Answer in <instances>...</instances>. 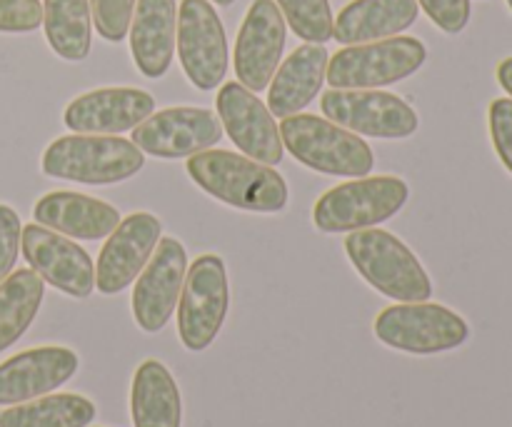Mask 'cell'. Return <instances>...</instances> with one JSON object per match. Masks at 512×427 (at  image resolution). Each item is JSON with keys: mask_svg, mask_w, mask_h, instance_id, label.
Wrapping results in <instances>:
<instances>
[{"mask_svg": "<svg viewBox=\"0 0 512 427\" xmlns=\"http://www.w3.org/2000/svg\"><path fill=\"white\" fill-rule=\"evenodd\" d=\"M323 115L330 123L368 138H410L418 130L420 118L403 98L383 90L333 88L320 100Z\"/></svg>", "mask_w": 512, "mask_h": 427, "instance_id": "obj_9", "label": "cell"}, {"mask_svg": "<svg viewBox=\"0 0 512 427\" xmlns=\"http://www.w3.org/2000/svg\"><path fill=\"white\" fill-rule=\"evenodd\" d=\"M230 308L228 270L220 255H200L185 273L178 300V335L190 353L208 350Z\"/></svg>", "mask_w": 512, "mask_h": 427, "instance_id": "obj_8", "label": "cell"}, {"mask_svg": "<svg viewBox=\"0 0 512 427\" xmlns=\"http://www.w3.org/2000/svg\"><path fill=\"white\" fill-rule=\"evenodd\" d=\"M23 255L40 280L75 300H85L95 290V265L80 245L43 225H25L20 235Z\"/></svg>", "mask_w": 512, "mask_h": 427, "instance_id": "obj_12", "label": "cell"}, {"mask_svg": "<svg viewBox=\"0 0 512 427\" xmlns=\"http://www.w3.org/2000/svg\"><path fill=\"white\" fill-rule=\"evenodd\" d=\"M223 140V123L213 110L165 108L133 128V143L153 158L178 160L210 150Z\"/></svg>", "mask_w": 512, "mask_h": 427, "instance_id": "obj_11", "label": "cell"}, {"mask_svg": "<svg viewBox=\"0 0 512 427\" xmlns=\"http://www.w3.org/2000/svg\"><path fill=\"white\" fill-rule=\"evenodd\" d=\"M43 295L45 283L33 268L15 270L0 283V353L28 333Z\"/></svg>", "mask_w": 512, "mask_h": 427, "instance_id": "obj_24", "label": "cell"}, {"mask_svg": "<svg viewBox=\"0 0 512 427\" xmlns=\"http://www.w3.org/2000/svg\"><path fill=\"white\" fill-rule=\"evenodd\" d=\"M498 83L503 85L505 93L512 98V58H505L503 63L498 65Z\"/></svg>", "mask_w": 512, "mask_h": 427, "instance_id": "obj_33", "label": "cell"}, {"mask_svg": "<svg viewBox=\"0 0 512 427\" xmlns=\"http://www.w3.org/2000/svg\"><path fill=\"white\" fill-rule=\"evenodd\" d=\"M145 165V155L133 140L115 135H63L43 153L48 178L83 185H113L133 178Z\"/></svg>", "mask_w": 512, "mask_h": 427, "instance_id": "obj_3", "label": "cell"}, {"mask_svg": "<svg viewBox=\"0 0 512 427\" xmlns=\"http://www.w3.org/2000/svg\"><path fill=\"white\" fill-rule=\"evenodd\" d=\"M408 198L410 188L403 178L365 175L335 185L320 195L313 208V223L323 233H353V230L373 228L395 218L405 208Z\"/></svg>", "mask_w": 512, "mask_h": 427, "instance_id": "obj_5", "label": "cell"}, {"mask_svg": "<svg viewBox=\"0 0 512 427\" xmlns=\"http://www.w3.org/2000/svg\"><path fill=\"white\" fill-rule=\"evenodd\" d=\"M213 3H218V5H233L235 0H213Z\"/></svg>", "mask_w": 512, "mask_h": 427, "instance_id": "obj_34", "label": "cell"}, {"mask_svg": "<svg viewBox=\"0 0 512 427\" xmlns=\"http://www.w3.org/2000/svg\"><path fill=\"white\" fill-rule=\"evenodd\" d=\"M45 38L63 60H85L90 53V0H45Z\"/></svg>", "mask_w": 512, "mask_h": 427, "instance_id": "obj_26", "label": "cell"}, {"mask_svg": "<svg viewBox=\"0 0 512 427\" xmlns=\"http://www.w3.org/2000/svg\"><path fill=\"white\" fill-rule=\"evenodd\" d=\"M345 253L365 283L385 298L398 303H423L433 298V280L418 255L398 235L380 228L353 230L345 238Z\"/></svg>", "mask_w": 512, "mask_h": 427, "instance_id": "obj_2", "label": "cell"}, {"mask_svg": "<svg viewBox=\"0 0 512 427\" xmlns=\"http://www.w3.org/2000/svg\"><path fill=\"white\" fill-rule=\"evenodd\" d=\"M218 118L223 130H228L230 140L243 150L248 158L258 160L265 165H280L285 153L280 128L275 125L273 113L268 105L240 83H225L220 88L218 100Z\"/></svg>", "mask_w": 512, "mask_h": 427, "instance_id": "obj_16", "label": "cell"}, {"mask_svg": "<svg viewBox=\"0 0 512 427\" xmlns=\"http://www.w3.org/2000/svg\"><path fill=\"white\" fill-rule=\"evenodd\" d=\"M155 110L153 95L140 88H98L65 108L63 120L80 135H118L138 128Z\"/></svg>", "mask_w": 512, "mask_h": 427, "instance_id": "obj_18", "label": "cell"}, {"mask_svg": "<svg viewBox=\"0 0 512 427\" xmlns=\"http://www.w3.org/2000/svg\"><path fill=\"white\" fill-rule=\"evenodd\" d=\"M163 225L150 213H133L108 235L95 263V288L103 295L123 293L135 283L160 243Z\"/></svg>", "mask_w": 512, "mask_h": 427, "instance_id": "obj_15", "label": "cell"}, {"mask_svg": "<svg viewBox=\"0 0 512 427\" xmlns=\"http://www.w3.org/2000/svg\"><path fill=\"white\" fill-rule=\"evenodd\" d=\"M40 23V0H0V33H33Z\"/></svg>", "mask_w": 512, "mask_h": 427, "instance_id": "obj_31", "label": "cell"}, {"mask_svg": "<svg viewBox=\"0 0 512 427\" xmlns=\"http://www.w3.org/2000/svg\"><path fill=\"white\" fill-rule=\"evenodd\" d=\"M188 255L180 240L163 238L155 248L153 258L135 280L133 318L143 333H160L170 323L175 305L180 300Z\"/></svg>", "mask_w": 512, "mask_h": 427, "instance_id": "obj_13", "label": "cell"}, {"mask_svg": "<svg viewBox=\"0 0 512 427\" xmlns=\"http://www.w3.org/2000/svg\"><path fill=\"white\" fill-rule=\"evenodd\" d=\"M93 420L95 405L75 393L43 395L0 413V427H88Z\"/></svg>", "mask_w": 512, "mask_h": 427, "instance_id": "obj_25", "label": "cell"}, {"mask_svg": "<svg viewBox=\"0 0 512 427\" xmlns=\"http://www.w3.org/2000/svg\"><path fill=\"white\" fill-rule=\"evenodd\" d=\"M418 0H353L340 10L333 38L343 45L395 38L418 20Z\"/></svg>", "mask_w": 512, "mask_h": 427, "instance_id": "obj_22", "label": "cell"}, {"mask_svg": "<svg viewBox=\"0 0 512 427\" xmlns=\"http://www.w3.org/2000/svg\"><path fill=\"white\" fill-rule=\"evenodd\" d=\"M285 23L305 43H328L333 38V10L328 0H275Z\"/></svg>", "mask_w": 512, "mask_h": 427, "instance_id": "obj_27", "label": "cell"}, {"mask_svg": "<svg viewBox=\"0 0 512 427\" xmlns=\"http://www.w3.org/2000/svg\"><path fill=\"white\" fill-rule=\"evenodd\" d=\"M178 55L198 90H215L228 73V38L208 0H183L178 10Z\"/></svg>", "mask_w": 512, "mask_h": 427, "instance_id": "obj_10", "label": "cell"}, {"mask_svg": "<svg viewBox=\"0 0 512 427\" xmlns=\"http://www.w3.org/2000/svg\"><path fill=\"white\" fill-rule=\"evenodd\" d=\"M280 138L290 155L315 173L365 178L375 165L373 150L363 138L318 115L283 118Z\"/></svg>", "mask_w": 512, "mask_h": 427, "instance_id": "obj_4", "label": "cell"}, {"mask_svg": "<svg viewBox=\"0 0 512 427\" xmlns=\"http://www.w3.org/2000/svg\"><path fill=\"white\" fill-rule=\"evenodd\" d=\"M130 418L135 427H180L183 400L170 370L160 360L138 365L130 385Z\"/></svg>", "mask_w": 512, "mask_h": 427, "instance_id": "obj_23", "label": "cell"}, {"mask_svg": "<svg viewBox=\"0 0 512 427\" xmlns=\"http://www.w3.org/2000/svg\"><path fill=\"white\" fill-rule=\"evenodd\" d=\"M78 355L60 345L25 350L0 363V405H20L55 393L78 373Z\"/></svg>", "mask_w": 512, "mask_h": 427, "instance_id": "obj_17", "label": "cell"}, {"mask_svg": "<svg viewBox=\"0 0 512 427\" xmlns=\"http://www.w3.org/2000/svg\"><path fill=\"white\" fill-rule=\"evenodd\" d=\"M95 30L110 43H120L130 33L135 0H90Z\"/></svg>", "mask_w": 512, "mask_h": 427, "instance_id": "obj_28", "label": "cell"}, {"mask_svg": "<svg viewBox=\"0 0 512 427\" xmlns=\"http://www.w3.org/2000/svg\"><path fill=\"white\" fill-rule=\"evenodd\" d=\"M188 175L200 190L230 208L248 213H280L288 205V185L273 165L248 155L210 148L188 158Z\"/></svg>", "mask_w": 512, "mask_h": 427, "instance_id": "obj_1", "label": "cell"}, {"mask_svg": "<svg viewBox=\"0 0 512 427\" xmlns=\"http://www.w3.org/2000/svg\"><path fill=\"white\" fill-rule=\"evenodd\" d=\"M20 235H23V223H20L18 213L8 205H0V283L13 273L20 250Z\"/></svg>", "mask_w": 512, "mask_h": 427, "instance_id": "obj_32", "label": "cell"}, {"mask_svg": "<svg viewBox=\"0 0 512 427\" xmlns=\"http://www.w3.org/2000/svg\"><path fill=\"white\" fill-rule=\"evenodd\" d=\"M418 5L443 33L450 35L463 33L473 13L470 0H418Z\"/></svg>", "mask_w": 512, "mask_h": 427, "instance_id": "obj_30", "label": "cell"}, {"mask_svg": "<svg viewBox=\"0 0 512 427\" xmlns=\"http://www.w3.org/2000/svg\"><path fill=\"white\" fill-rule=\"evenodd\" d=\"M488 125L495 153L512 175V98H495L490 103Z\"/></svg>", "mask_w": 512, "mask_h": 427, "instance_id": "obj_29", "label": "cell"}, {"mask_svg": "<svg viewBox=\"0 0 512 427\" xmlns=\"http://www.w3.org/2000/svg\"><path fill=\"white\" fill-rule=\"evenodd\" d=\"M508 5H510V10H512V0H508Z\"/></svg>", "mask_w": 512, "mask_h": 427, "instance_id": "obj_35", "label": "cell"}, {"mask_svg": "<svg viewBox=\"0 0 512 427\" xmlns=\"http://www.w3.org/2000/svg\"><path fill=\"white\" fill-rule=\"evenodd\" d=\"M35 223L75 240H103L120 225V213L105 200L70 190L43 195L33 208Z\"/></svg>", "mask_w": 512, "mask_h": 427, "instance_id": "obj_19", "label": "cell"}, {"mask_svg": "<svg viewBox=\"0 0 512 427\" xmlns=\"http://www.w3.org/2000/svg\"><path fill=\"white\" fill-rule=\"evenodd\" d=\"M328 60V50L318 43H305L288 55L268 85V110L273 118H290L313 103L325 83Z\"/></svg>", "mask_w": 512, "mask_h": 427, "instance_id": "obj_20", "label": "cell"}, {"mask_svg": "<svg viewBox=\"0 0 512 427\" xmlns=\"http://www.w3.org/2000/svg\"><path fill=\"white\" fill-rule=\"evenodd\" d=\"M285 18L275 0H253L235 40V75L260 93L270 85L285 48Z\"/></svg>", "mask_w": 512, "mask_h": 427, "instance_id": "obj_14", "label": "cell"}, {"mask_svg": "<svg viewBox=\"0 0 512 427\" xmlns=\"http://www.w3.org/2000/svg\"><path fill=\"white\" fill-rule=\"evenodd\" d=\"M175 0H138L130 23V53L145 78H163L175 53Z\"/></svg>", "mask_w": 512, "mask_h": 427, "instance_id": "obj_21", "label": "cell"}, {"mask_svg": "<svg viewBox=\"0 0 512 427\" xmlns=\"http://www.w3.org/2000/svg\"><path fill=\"white\" fill-rule=\"evenodd\" d=\"M375 338L388 348L410 355H438L460 348L470 328L455 310L438 303L390 305L375 318Z\"/></svg>", "mask_w": 512, "mask_h": 427, "instance_id": "obj_7", "label": "cell"}, {"mask_svg": "<svg viewBox=\"0 0 512 427\" xmlns=\"http://www.w3.org/2000/svg\"><path fill=\"white\" fill-rule=\"evenodd\" d=\"M428 50L423 40L395 35L375 43L348 45L328 60V83L333 88L375 90L410 78L423 68Z\"/></svg>", "mask_w": 512, "mask_h": 427, "instance_id": "obj_6", "label": "cell"}]
</instances>
